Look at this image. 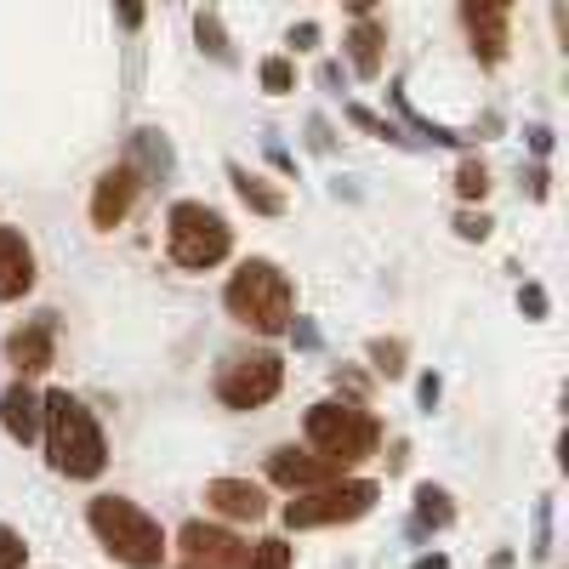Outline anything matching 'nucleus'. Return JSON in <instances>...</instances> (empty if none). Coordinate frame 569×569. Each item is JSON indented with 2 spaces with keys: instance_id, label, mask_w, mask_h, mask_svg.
I'll use <instances>...</instances> for the list:
<instances>
[{
  "instance_id": "33",
  "label": "nucleus",
  "mask_w": 569,
  "mask_h": 569,
  "mask_svg": "<svg viewBox=\"0 0 569 569\" xmlns=\"http://www.w3.org/2000/svg\"><path fill=\"white\" fill-rule=\"evenodd\" d=\"M530 149H536V154H552V131H547V126H530Z\"/></svg>"
},
{
  "instance_id": "5",
  "label": "nucleus",
  "mask_w": 569,
  "mask_h": 569,
  "mask_svg": "<svg viewBox=\"0 0 569 569\" xmlns=\"http://www.w3.org/2000/svg\"><path fill=\"white\" fill-rule=\"evenodd\" d=\"M166 240H171V262H177V268L206 273V268H217V262L233 251V228H228L211 206L182 200V206H171V217H166Z\"/></svg>"
},
{
  "instance_id": "24",
  "label": "nucleus",
  "mask_w": 569,
  "mask_h": 569,
  "mask_svg": "<svg viewBox=\"0 0 569 569\" xmlns=\"http://www.w3.org/2000/svg\"><path fill=\"white\" fill-rule=\"evenodd\" d=\"M348 120H353V126H365V131H370V137H388V142H410V137H405V131H399V126H388V120H382V114H370V109H359V103H353V109H348Z\"/></svg>"
},
{
  "instance_id": "14",
  "label": "nucleus",
  "mask_w": 569,
  "mask_h": 569,
  "mask_svg": "<svg viewBox=\"0 0 569 569\" xmlns=\"http://www.w3.org/2000/svg\"><path fill=\"white\" fill-rule=\"evenodd\" d=\"M58 330H52V319H34V325H23V330H12V342H7V359H12V370L18 376H40V370H52V353H58Z\"/></svg>"
},
{
  "instance_id": "11",
  "label": "nucleus",
  "mask_w": 569,
  "mask_h": 569,
  "mask_svg": "<svg viewBox=\"0 0 569 569\" xmlns=\"http://www.w3.org/2000/svg\"><path fill=\"white\" fill-rule=\"evenodd\" d=\"M182 563L188 569H233L240 563V541H233L228 530H217V525H182Z\"/></svg>"
},
{
  "instance_id": "12",
  "label": "nucleus",
  "mask_w": 569,
  "mask_h": 569,
  "mask_svg": "<svg viewBox=\"0 0 569 569\" xmlns=\"http://www.w3.org/2000/svg\"><path fill=\"white\" fill-rule=\"evenodd\" d=\"M206 507H211L217 518L257 525V518L268 512V496H262V485H251V479H211V485H206Z\"/></svg>"
},
{
  "instance_id": "23",
  "label": "nucleus",
  "mask_w": 569,
  "mask_h": 569,
  "mask_svg": "<svg viewBox=\"0 0 569 569\" xmlns=\"http://www.w3.org/2000/svg\"><path fill=\"white\" fill-rule=\"evenodd\" d=\"M291 86H297V69H291V58H268V63H262V91L284 98Z\"/></svg>"
},
{
  "instance_id": "8",
  "label": "nucleus",
  "mask_w": 569,
  "mask_h": 569,
  "mask_svg": "<svg viewBox=\"0 0 569 569\" xmlns=\"http://www.w3.org/2000/svg\"><path fill=\"white\" fill-rule=\"evenodd\" d=\"M342 472H348L342 461H330V456H319V450L308 456V450H297V445H279V450L268 456V479H273L279 490H297V496H302V490H319V485H337Z\"/></svg>"
},
{
  "instance_id": "10",
  "label": "nucleus",
  "mask_w": 569,
  "mask_h": 569,
  "mask_svg": "<svg viewBox=\"0 0 569 569\" xmlns=\"http://www.w3.org/2000/svg\"><path fill=\"white\" fill-rule=\"evenodd\" d=\"M137 194H142V171L131 160L114 166V171H103L98 177V194H91V222H98V228H120L131 217Z\"/></svg>"
},
{
  "instance_id": "27",
  "label": "nucleus",
  "mask_w": 569,
  "mask_h": 569,
  "mask_svg": "<svg viewBox=\"0 0 569 569\" xmlns=\"http://www.w3.org/2000/svg\"><path fill=\"white\" fill-rule=\"evenodd\" d=\"M456 233H461V240H485L490 217H485V211H461V217H456Z\"/></svg>"
},
{
  "instance_id": "1",
  "label": "nucleus",
  "mask_w": 569,
  "mask_h": 569,
  "mask_svg": "<svg viewBox=\"0 0 569 569\" xmlns=\"http://www.w3.org/2000/svg\"><path fill=\"white\" fill-rule=\"evenodd\" d=\"M40 427H46V456H52V467L63 479H98L109 467L103 427L91 421V410L69 388H52L40 399Z\"/></svg>"
},
{
  "instance_id": "20",
  "label": "nucleus",
  "mask_w": 569,
  "mask_h": 569,
  "mask_svg": "<svg viewBox=\"0 0 569 569\" xmlns=\"http://www.w3.org/2000/svg\"><path fill=\"white\" fill-rule=\"evenodd\" d=\"M450 518H456V507H450V496H445L439 485H421V490H416V525H421V530H445Z\"/></svg>"
},
{
  "instance_id": "9",
  "label": "nucleus",
  "mask_w": 569,
  "mask_h": 569,
  "mask_svg": "<svg viewBox=\"0 0 569 569\" xmlns=\"http://www.w3.org/2000/svg\"><path fill=\"white\" fill-rule=\"evenodd\" d=\"M461 18L472 34V52L485 63L507 58V18H512V0H461Z\"/></svg>"
},
{
  "instance_id": "29",
  "label": "nucleus",
  "mask_w": 569,
  "mask_h": 569,
  "mask_svg": "<svg viewBox=\"0 0 569 569\" xmlns=\"http://www.w3.org/2000/svg\"><path fill=\"white\" fill-rule=\"evenodd\" d=\"M518 308H525L530 319H547V291L541 284H525V291H518Z\"/></svg>"
},
{
  "instance_id": "22",
  "label": "nucleus",
  "mask_w": 569,
  "mask_h": 569,
  "mask_svg": "<svg viewBox=\"0 0 569 569\" xmlns=\"http://www.w3.org/2000/svg\"><path fill=\"white\" fill-rule=\"evenodd\" d=\"M456 194H461V200H485V194H490V171H485V160H461V171H456Z\"/></svg>"
},
{
  "instance_id": "17",
  "label": "nucleus",
  "mask_w": 569,
  "mask_h": 569,
  "mask_svg": "<svg viewBox=\"0 0 569 569\" xmlns=\"http://www.w3.org/2000/svg\"><path fill=\"white\" fill-rule=\"evenodd\" d=\"M382 46H388L382 23H370V18L353 23V34H348V58H353V74H359V80H376V74H382Z\"/></svg>"
},
{
  "instance_id": "28",
  "label": "nucleus",
  "mask_w": 569,
  "mask_h": 569,
  "mask_svg": "<svg viewBox=\"0 0 569 569\" xmlns=\"http://www.w3.org/2000/svg\"><path fill=\"white\" fill-rule=\"evenodd\" d=\"M547 552H552V507L541 501L536 507V558H547Z\"/></svg>"
},
{
  "instance_id": "25",
  "label": "nucleus",
  "mask_w": 569,
  "mask_h": 569,
  "mask_svg": "<svg viewBox=\"0 0 569 569\" xmlns=\"http://www.w3.org/2000/svg\"><path fill=\"white\" fill-rule=\"evenodd\" d=\"M370 359L382 376H405V342H370Z\"/></svg>"
},
{
  "instance_id": "35",
  "label": "nucleus",
  "mask_w": 569,
  "mask_h": 569,
  "mask_svg": "<svg viewBox=\"0 0 569 569\" xmlns=\"http://www.w3.org/2000/svg\"><path fill=\"white\" fill-rule=\"evenodd\" d=\"M416 569H450V558L445 552H427V558H416Z\"/></svg>"
},
{
  "instance_id": "32",
  "label": "nucleus",
  "mask_w": 569,
  "mask_h": 569,
  "mask_svg": "<svg viewBox=\"0 0 569 569\" xmlns=\"http://www.w3.org/2000/svg\"><path fill=\"white\" fill-rule=\"evenodd\" d=\"M291 46H297V52H308V46H319V23H297V29H291Z\"/></svg>"
},
{
  "instance_id": "26",
  "label": "nucleus",
  "mask_w": 569,
  "mask_h": 569,
  "mask_svg": "<svg viewBox=\"0 0 569 569\" xmlns=\"http://www.w3.org/2000/svg\"><path fill=\"white\" fill-rule=\"evenodd\" d=\"M23 558H29L23 536H18L12 525H0V569H23Z\"/></svg>"
},
{
  "instance_id": "3",
  "label": "nucleus",
  "mask_w": 569,
  "mask_h": 569,
  "mask_svg": "<svg viewBox=\"0 0 569 569\" xmlns=\"http://www.w3.org/2000/svg\"><path fill=\"white\" fill-rule=\"evenodd\" d=\"M86 518H91L98 541H103L120 563H131V569H160V558H166V530H160L137 501H126V496H98V501L86 507Z\"/></svg>"
},
{
  "instance_id": "19",
  "label": "nucleus",
  "mask_w": 569,
  "mask_h": 569,
  "mask_svg": "<svg viewBox=\"0 0 569 569\" xmlns=\"http://www.w3.org/2000/svg\"><path fill=\"white\" fill-rule=\"evenodd\" d=\"M291 541H279V536H262V541H251V547H240V563L233 569H291Z\"/></svg>"
},
{
  "instance_id": "34",
  "label": "nucleus",
  "mask_w": 569,
  "mask_h": 569,
  "mask_svg": "<svg viewBox=\"0 0 569 569\" xmlns=\"http://www.w3.org/2000/svg\"><path fill=\"white\" fill-rule=\"evenodd\" d=\"M308 142H313V149H330V131H325V120H308Z\"/></svg>"
},
{
  "instance_id": "36",
  "label": "nucleus",
  "mask_w": 569,
  "mask_h": 569,
  "mask_svg": "<svg viewBox=\"0 0 569 569\" xmlns=\"http://www.w3.org/2000/svg\"><path fill=\"white\" fill-rule=\"evenodd\" d=\"M342 7H348V12H359V18H365V12H370V7H376V0H342Z\"/></svg>"
},
{
  "instance_id": "16",
  "label": "nucleus",
  "mask_w": 569,
  "mask_h": 569,
  "mask_svg": "<svg viewBox=\"0 0 569 569\" xmlns=\"http://www.w3.org/2000/svg\"><path fill=\"white\" fill-rule=\"evenodd\" d=\"M228 182H233V194H240L257 217H284V194L268 182V177H257V171H246L240 160H228Z\"/></svg>"
},
{
  "instance_id": "7",
  "label": "nucleus",
  "mask_w": 569,
  "mask_h": 569,
  "mask_svg": "<svg viewBox=\"0 0 569 569\" xmlns=\"http://www.w3.org/2000/svg\"><path fill=\"white\" fill-rule=\"evenodd\" d=\"M284 388V365L279 353H246V359H233L222 376H217V399L228 410H262L268 399H279Z\"/></svg>"
},
{
  "instance_id": "13",
  "label": "nucleus",
  "mask_w": 569,
  "mask_h": 569,
  "mask_svg": "<svg viewBox=\"0 0 569 569\" xmlns=\"http://www.w3.org/2000/svg\"><path fill=\"white\" fill-rule=\"evenodd\" d=\"M34 284V251L18 228H0V302H18L29 297Z\"/></svg>"
},
{
  "instance_id": "4",
  "label": "nucleus",
  "mask_w": 569,
  "mask_h": 569,
  "mask_svg": "<svg viewBox=\"0 0 569 569\" xmlns=\"http://www.w3.org/2000/svg\"><path fill=\"white\" fill-rule=\"evenodd\" d=\"M302 427H308V445H313L319 456H330V461H342V467L365 461L376 445H382V427H376V416H370L365 405H337V399H325V405L308 410Z\"/></svg>"
},
{
  "instance_id": "15",
  "label": "nucleus",
  "mask_w": 569,
  "mask_h": 569,
  "mask_svg": "<svg viewBox=\"0 0 569 569\" xmlns=\"http://www.w3.org/2000/svg\"><path fill=\"white\" fill-rule=\"evenodd\" d=\"M0 427H7V439H18V445H34L40 439V399L29 393L23 376H18L7 393H0Z\"/></svg>"
},
{
  "instance_id": "31",
  "label": "nucleus",
  "mask_w": 569,
  "mask_h": 569,
  "mask_svg": "<svg viewBox=\"0 0 569 569\" xmlns=\"http://www.w3.org/2000/svg\"><path fill=\"white\" fill-rule=\"evenodd\" d=\"M439 393H445V382H439V376H421V388H416L421 410H433V405H439Z\"/></svg>"
},
{
  "instance_id": "21",
  "label": "nucleus",
  "mask_w": 569,
  "mask_h": 569,
  "mask_svg": "<svg viewBox=\"0 0 569 569\" xmlns=\"http://www.w3.org/2000/svg\"><path fill=\"white\" fill-rule=\"evenodd\" d=\"M194 34H200V46L217 58V63H233V46H228V34H222V23L211 18V12H200L194 18Z\"/></svg>"
},
{
  "instance_id": "6",
  "label": "nucleus",
  "mask_w": 569,
  "mask_h": 569,
  "mask_svg": "<svg viewBox=\"0 0 569 569\" xmlns=\"http://www.w3.org/2000/svg\"><path fill=\"white\" fill-rule=\"evenodd\" d=\"M376 490L370 479H337V485H319V490H302L297 501H284V525L291 530H319V525H353L376 507Z\"/></svg>"
},
{
  "instance_id": "30",
  "label": "nucleus",
  "mask_w": 569,
  "mask_h": 569,
  "mask_svg": "<svg viewBox=\"0 0 569 569\" xmlns=\"http://www.w3.org/2000/svg\"><path fill=\"white\" fill-rule=\"evenodd\" d=\"M114 18L126 29H142V0H114Z\"/></svg>"
},
{
  "instance_id": "18",
  "label": "nucleus",
  "mask_w": 569,
  "mask_h": 569,
  "mask_svg": "<svg viewBox=\"0 0 569 569\" xmlns=\"http://www.w3.org/2000/svg\"><path fill=\"white\" fill-rule=\"evenodd\" d=\"M131 166L142 171V177H171V142L160 137V131H137L131 137Z\"/></svg>"
},
{
  "instance_id": "2",
  "label": "nucleus",
  "mask_w": 569,
  "mask_h": 569,
  "mask_svg": "<svg viewBox=\"0 0 569 569\" xmlns=\"http://www.w3.org/2000/svg\"><path fill=\"white\" fill-rule=\"evenodd\" d=\"M222 302H228V313H233V319L251 325V330H262V337H279V330L291 325V308H297V297H291V279H284V273H279L268 257L240 262V273L228 279Z\"/></svg>"
}]
</instances>
